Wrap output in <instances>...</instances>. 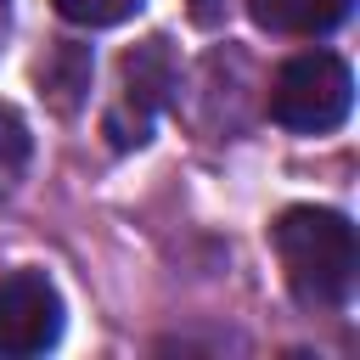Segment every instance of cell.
<instances>
[{
    "instance_id": "obj_1",
    "label": "cell",
    "mask_w": 360,
    "mask_h": 360,
    "mask_svg": "<svg viewBox=\"0 0 360 360\" xmlns=\"http://www.w3.org/2000/svg\"><path fill=\"white\" fill-rule=\"evenodd\" d=\"M270 242H276V259H281V276L292 287L298 304L309 309H338L354 287V270H360V248H354V225L338 214V208H287L276 225H270Z\"/></svg>"
},
{
    "instance_id": "obj_2",
    "label": "cell",
    "mask_w": 360,
    "mask_h": 360,
    "mask_svg": "<svg viewBox=\"0 0 360 360\" xmlns=\"http://www.w3.org/2000/svg\"><path fill=\"white\" fill-rule=\"evenodd\" d=\"M354 107V73L332 51H298L281 62L270 84V118L298 135H326L349 118Z\"/></svg>"
},
{
    "instance_id": "obj_3",
    "label": "cell",
    "mask_w": 360,
    "mask_h": 360,
    "mask_svg": "<svg viewBox=\"0 0 360 360\" xmlns=\"http://www.w3.org/2000/svg\"><path fill=\"white\" fill-rule=\"evenodd\" d=\"M174 51H169V39L163 34H152V39H141L129 56H124V68H118V96H112V107H107V141L118 146V152H129V146H141L146 135H152V124H158V112L169 107V96H174Z\"/></svg>"
},
{
    "instance_id": "obj_4",
    "label": "cell",
    "mask_w": 360,
    "mask_h": 360,
    "mask_svg": "<svg viewBox=\"0 0 360 360\" xmlns=\"http://www.w3.org/2000/svg\"><path fill=\"white\" fill-rule=\"evenodd\" d=\"M62 338V292L45 270H11L0 281V354L28 360Z\"/></svg>"
},
{
    "instance_id": "obj_5",
    "label": "cell",
    "mask_w": 360,
    "mask_h": 360,
    "mask_svg": "<svg viewBox=\"0 0 360 360\" xmlns=\"http://www.w3.org/2000/svg\"><path fill=\"white\" fill-rule=\"evenodd\" d=\"M354 0H248V17L264 28V34H298V39H315L326 28H338L349 17Z\"/></svg>"
},
{
    "instance_id": "obj_6",
    "label": "cell",
    "mask_w": 360,
    "mask_h": 360,
    "mask_svg": "<svg viewBox=\"0 0 360 360\" xmlns=\"http://www.w3.org/2000/svg\"><path fill=\"white\" fill-rule=\"evenodd\" d=\"M28 158H34V135H28L22 112H17L11 101H0V197H6V191L22 180Z\"/></svg>"
},
{
    "instance_id": "obj_7",
    "label": "cell",
    "mask_w": 360,
    "mask_h": 360,
    "mask_svg": "<svg viewBox=\"0 0 360 360\" xmlns=\"http://www.w3.org/2000/svg\"><path fill=\"white\" fill-rule=\"evenodd\" d=\"M56 11L68 22H79V28H112V22L135 17L141 0H56Z\"/></svg>"
},
{
    "instance_id": "obj_8",
    "label": "cell",
    "mask_w": 360,
    "mask_h": 360,
    "mask_svg": "<svg viewBox=\"0 0 360 360\" xmlns=\"http://www.w3.org/2000/svg\"><path fill=\"white\" fill-rule=\"evenodd\" d=\"M225 17V0H191V22H202V28H214Z\"/></svg>"
}]
</instances>
